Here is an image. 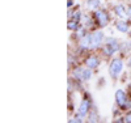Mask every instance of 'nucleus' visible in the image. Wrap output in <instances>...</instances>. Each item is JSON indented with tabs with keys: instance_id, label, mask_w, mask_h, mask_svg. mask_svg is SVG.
<instances>
[{
	"instance_id": "f257e3e1",
	"label": "nucleus",
	"mask_w": 131,
	"mask_h": 123,
	"mask_svg": "<svg viewBox=\"0 0 131 123\" xmlns=\"http://www.w3.org/2000/svg\"><path fill=\"white\" fill-rule=\"evenodd\" d=\"M122 70H123V63H122L121 59L115 58V59H113V60L110 62V65H109V72H110L112 77L117 79V77L121 75Z\"/></svg>"
},
{
	"instance_id": "f03ea898",
	"label": "nucleus",
	"mask_w": 131,
	"mask_h": 123,
	"mask_svg": "<svg viewBox=\"0 0 131 123\" xmlns=\"http://www.w3.org/2000/svg\"><path fill=\"white\" fill-rule=\"evenodd\" d=\"M119 50V43L115 38H107L106 39V44H105V54L106 55H113L115 51Z\"/></svg>"
},
{
	"instance_id": "7ed1b4c3",
	"label": "nucleus",
	"mask_w": 131,
	"mask_h": 123,
	"mask_svg": "<svg viewBox=\"0 0 131 123\" xmlns=\"http://www.w3.org/2000/svg\"><path fill=\"white\" fill-rule=\"evenodd\" d=\"M94 18L97 21V24L100 26H106L109 22V16L106 15L105 10H96L94 12Z\"/></svg>"
},
{
	"instance_id": "20e7f679",
	"label": "nucleus",
	"mask_w": 131,
	"mask_h": 123,
	"mask_svg": "<svg viewBox=\"0 0 131 123\" xmlns=\"http://www.w3.org/2000/svg\"><path fill=\"white\" fill-rule=\"evenodd\" d=\"M91 36H92V49H97L104 41V33L101 30H96Z\"/></svg>"
},
{
	"instance_id": "39448f33",
	"label": "nucleus",
	"mask_w": 131,
	"mask_h": 123,
	"mask_svg": "<svg viewBox=\"0 0 131 123\" xmlns=\"http://www.w3.org/2000/svg\"><path fill=\"white\" fill-rule=\"evenodd\" d=\"M115 102H117V105H118V106H121V107H126L127 97H126L125 91H122V89H118V91L115 92Z\"/></svg>"
},
{
	"instance_id": "423d86ee",
	"label": "nucleus",
	"mask_w": 131,
	"mask_h": 123,
	"mask_svg": "<svg viewBox=\"0 0 131 123\" xmlns=\"http://www.w3.org/2000/svg\"><path fill=\"white\" fill-rule=\"evenodd\" d=\"M79 44H80L81 49H92V36L85 34L84 37H81Z\"/></svg>"
},
{
	"instance_id": "0eeeda50",
	"label": "nucleus",
	"mask_w": 131,
	"mask_h": 123,
	"mask_svg": "<svg viewBox=\"0 0 131 123\" xmlns=\"http://www.w3.org/2000/svg\"><path fill=\"white\" fill-rule=\"evenodd\" d=\"M91 107V104L89 101H86V99H83L80 106H79V115L80 117H85L86 114H88V110Z\"/></svg>"
},
{
	"instance_id": "6e6552de",
	"label": "nucleus",
	"mask_w": 131,
	"mask_h": 123,
	"mask_svg": "<svg viewBox=\"0 0 131 123\" xmlns=\"http://www.w3.org/2000/svg\"><path fill=\"white\" fill-rule=\"evenodd\" d=\"M98 63H100V60H98V58L96 57V55H92V57H89L85 60L86 67H89V68H96V67L98 65Z\"/></svg>"
},
{
	"instance_id": "1a4fd4ad",
	"label": "nucleus",
	"mask_w": 131,
	"mask_h": 123,
	"mask_svg": "<svg viewBox=\"0 0 131 123\" xmlns=\"http://www.w3.org/2000/svg\"><path fill=\"white\" fill-rule=\"evenodd\" d=\"M114 12H115V15H117L118 17H121V18H123V17L127 16V12L125 10V7H123L122 4H117V5L114 7Z\"/></svg>"
},
{
	"instance_id": "9d476101",
	"label": "nucleus",
	"mask_w": 131,
	"mask_h": 123,
	"mask_svg": "<svg viewBox=\"0 0 131 123\" xmlns=\"http://www.w3.org/2000/svg\"><path fill=\"white\" fill-rule=\"evenodd\" d=\"M115 26H117V29H118L119 31H122V33H127V31H128V25L126 24L125 21H118Z\"/></svg>"
},
{
	"instance_id": "9b49d317",
	"label": "nucleus",
	"mask_w": 131,
	"mask_h": 123,
	"mask_svg": "<svg viewBox=\"0 0 131 123\" xmlns=\"http://www.w3.org/2000/svg\"><path fill=\"white\" fill-rule=\"evenodd\" d=\"M67 28H68L70 30H78V29L80 28V25H79V21H75V20H71V21H68Z\"/></svg>"
},
{
	"instance_id": "f8f14e48",
	"label": "nucleus",
	"mask_w": 131,
	"mask_h": 123,
	"mask_svg": "<svg viewBox=\"0 0 131 123\" xmlns=\"http://www.w3.org/2000/svg\"><path fill=\"white\" fill-rule=\"evenodd\" d=\"M72 76L75 77V79L83 80V68H75L73 72H72Z\"/></svg>"
},
{
	"instance_id": "ddd939ff",
	"label": "nucleus",
	"mask_w": 131,
	"mask_h": 123,
	"mask_svg": "<svg viewBox=\"0 0 131 123\" xmlns=\"http://www.w3.org/2000/svg\"><path fill=\"white\" fill-rule=\"evenodd\" d=\"M100 7V0H88V8L89 9H97Z\"/></svg>"
},
{
	"instance_id": "4468645a",
	"label": "nucleus",
	"mask_w": 131,
	"mask_h": 123,
	"mask_svg": "<svg viewBox=\"0 0 131 123\" xmlns=\"http://www.w3.org/2000/svg\"><path fill=\"white\" fill-rule=\"evenodd\" d=\"M92 68H84L83 70V80H89L91 79V76H92V72H91Z\"/></svg>"
},
{
	"instance_id": "2eb2a0df",
	"label": "nucleus",
	"mask_w": 131,
	"mask_h": 123,
	"mask_svg": "<svg viewBox=\"0 0 131 123\" xmlns=\"http://www.w3.org/2000/svg\"><path fill=\"white\" fill-rule=\"evenodd\" d=\"M98 120V115L96 113V110H93L92 113H89V122H97Z\"/></svg>"
},
{
	"instance_id": "dca6fc26",
	"label": "nucleus",
	"mask_w": 131,
	"mask_h": 123,
	"mask_svg": "<svg viewBox=\"0 0 131 123\" xmlns=\"http://www.w3.org/2000/svg\"><path fill=\"white\" fill-rule=\"evenodd\" d=\"M80 17H81L80 10H76V12H73V15H72V20H75V21H79V20H80Z\"/></svg>"
},
{
	"instance_id": "f3484780",
	"label": "nucleus",
	"mask_w": 131,
	"mask_h": 123,
	"mask_svg": "<svg viewBox=\"0 0 131 123\" xmlns=\"http://www.w3.org/2000/svg\"><path fill=\"white\" fill-rule=\"evenodd\" d=\"M68 122H70V123H80V122H83V119H81V117H80V118H73V119H68Z\"/></svg>"
},
{
	"instance_id": "a211bd4d",
	"label": "nucleus",
	"mask_w": 131,
	"mask_h": 123,
	"mask_svg": "<svg viewBox=\"0 0 131 123\" xmlns=\"http://www.w3.org/2000/svg\"><path fill=\"white\" fill-rule=\"evenodd\" d=\"M123 119H125L123 122H127V123H131V113H128V114H127V115H126V117H125Z\"/></svg>"
},
{
	"instance_id": "6ab92c4d",
	"label": "nucleus",
	"mask_w": 131,
	"mask_h": 123,
	"mask_svg": "<svg viewBox=\"0 0 131 123\" xmlns=\"http://www.w3.org/2000/svg\"><path fill=\"white\" fill-rule=\"evenodd\" d=\"M73 5V2H72V0H68V2H67V7H72Z\"/></svg>"
},
{
	"instance_id": "aec40b11",
	"label": "nucleus",
	"mask_w": 131,
	"mask_h": 123,
	"mask_svg": "<svg viewBox=\"0 0 131 123\" xmlns=\"http://www.w3.org/2000/svg\"><path fill=\"white\" fill-rule=\"evenodd\" d=\"M127 16L128 17H131V5L128 7V9H127Z\"/></svg>"
},
{
	"instance_id": "412c9836",
	"label": "nucleus",
	"mask_w": 131,
	"mask_h": 123,
	"mask_svg": "<svg viewBox=\"0 0 131 123\" xmlns=\"http://www.w3.org/2000/svg\"><path fill=\"white\" fill-rule=\"evenodd\" d=\"M128 67H130V68H131V59L128 60Z\"/></svg>"
}]
</instances>
